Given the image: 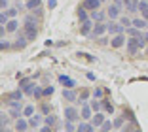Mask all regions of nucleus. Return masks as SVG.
<instances>
[{
	"instance_id": "nucleus-26",
	"label": "nucleus",
	"mask_w": 148,
	"mask_h": 132,
	"mask_svg": "<svg viewBox=\"0 0 148 132\" xmlns=\"http://www.w3.org/2000/svg\"><path fill=\"white\" fill-rule=\"evenodd\" d=\"M123 119H127V121H137V117H135V113H133L129 108H123Z\"/></svg>"
},
{
	"instance_id": "nucleus-12",
	"label": "nucleus",
	"mask_w": 148,
	"mask_h": 132,
	"mask_svg": "<svg viewBox=\"0 0 148 132\" xmlns=\"http://www.w3.org/2000/svg\"><path fill=\"white\" fill-rule=\"evenodd\" d=\"M29 127H31V125H29V121L23 119V117H19L17 123H15V130H17V132H27V128H29Z\"/></svg>"
},
{
	"instance_id": "nucleus-41",
	"label": "nucleus",
	"mask_w": 148,
	"mask_h": 132,
	"mask_svg": "<svg viewBox=\"0 0 148 132\" xmlns=\"http://www.w3.org/2000/svg\"><path fill=\"white\" fill-rule=\"evenodd\" d=\"M42 113L49 115V113H51V106H49V104H42Z\"/></svg>"
},
{
	"instance_id": "nucleus-33",
	"label": "nucleus",
	"mask_w": 148,
	"mask_h": 132,
	"mask_svg": "<svg viewBox=\"0 0 148 132\" xmlns=\"http://www.w3.org/2000/svg\"><path fill=\"white\" fill-rule=\"evenodd\" d=\"M112 123H114V128H120V130H122V128H123V115H122V117H116Z\"/></svg>"
},
{
	"instance_id": "nucleus-51",
	"label": "nucleus",
	"mask_w": 148,
	"mask_h": 132,
	"mask_svg": "<svg viewBox=\"0 0 148 132\" xmlns=\"http://www.w3.org/2000/svg\"><path fill=\"white\" fill-rule=\"evenodd\" d=\"M144 40H146V42H148V32H146V34H144Z\"/></svg>"
},
{
	"instance_id": "nucleus-8",
	"label": "nucleus",
	"mask_w": 148,
	"mask_h": 132,
	"mask_svg": "<svg viewBox=\"0 0 148 132\" xmlns=\"http://www.w3.org/2000/svg\"><path fill=\"white\" fill-rule=\"evenodd\" d=\"M101 0H84V8L89 9V12H95V9H101Z\"/></svg>"
},
{
	"instance_id": "nucleus-37",
	"label": "nucleus",
	"mask_w": 148,
	"mask_h": 132,
	"mask_svg": "<svg viewBox=\"0 0 148 132\" xmlns=\"http://www.w3.org/2000/svg\"><path fill=\"white\" fill-rule=\"evenodd\" d=\"M8 23H10V15L6 12H2L0 13V25H8Z\"/></svg>"
},
{
	"instance_id": "nucleus-14",
	"label": "nucleus",
	"mask_w": 148,
	"mask_h": 132,
	"mask_svg": "<svg viewBox=\"0 0 148 132\" xmlns=\"http://www.w3.org/2000/svg\"><path fill=\"white\" fill-rule=\"evenodd\" d=\"M101 102H103V110H105L108 115L114 113V104L110 102V98H101Z\"/></svg>"
},
{
	"instance_id": "nucleus-15",
	"label": "nucleus",
	"mask_w": 148,
	"mask_h": 132,
	"mask_svg": "<svg viewBox=\"0 0 148 132\" xmlns=\"http://www.w3.org/2000/svg\"><path fill=\"white\" fill-rule=\"evenodd\" d=\"M139 12H140V15H143V19L148 21V2L146 0H140L139 2Z\"/></svg>"
},
{
	"instance_id": "nucleus-24",
	"label": "nucleus",
	"mask_w": 148,
	"mask_h": 132,
	"mask_svg": "<svg viewBox=\"0 0 148 132\" xmlns=\"http://www.w3.org/2000/svg\"><path fill=\"white\" fill-rule=\"evenodd\" d=\"M89 106H91V110H93V111H101V110H103V102H101L99 98H93Z\"/></svg>"
},
{
	"instance_id": "nucleus-47",
	"label": "nucleus",
	"mask_w": 148,
	"mask_h": 132,
	"mask_svg": "<svg viewBox=\"0 0 148 132\" xmlns=\"http://www.w3.org/2000/svg\"><path fill=\"white\" fill-rule=\"evenodd\" d=\"M8 4H10V0H0V8H2V9L8 8Z\"/></svg>"
},
{
	"instance_id": "nucleus-21",
	"label": "nucleus",
	"mask_w": 148,
	"mask_h": 132,
	"mask_svg": "<svg viewBox=\"0 0 148 132\" xmlns=\"http://www.w3.org/2000/svg\"><path fill=\"white\" fill-rule=\"evenodd\" d=\"M133 26H137V28H148V21L146 19H140V17H137V19H133Z\"/></svg>"
},
{
	"instance_id": "nucleus-19",
	"label": "nucleus",
	"mask_w": 148,
	"mask_h": 132,
	"mask_svg": "<svg viewBox=\"0 0 148 132\" xmlns=\"http://www.w3.org/2000/svg\"><path fill=\"white\" fill-rule=\"evenodd\" d=\"M40 4H42V0H27L25 8H27V9H31V12H34V9L40 8Z\"/></svg>"
},
{
	"instance_id": "nucleus-5",
	"label": "nucleus",
	"mask_w": 148,
	"mask_h": 132,
	"mask_svg": "<svg viewBox=\"0 0 148 132\" xmlns=\"http://www.w3.org/2000/svg\"><path fill=\"white\" fill-rule=\"evenodd\" d=\"M23 94H25V91H13V93H8V94H4L2 96V100H6V102H13V100H21L23 98Z\"/></svg>"
},
{
	"instance_id": "nucleus-46",
	"label": "nucleus",
	"mask_w": 148,
	"mask_h": 132,
	"mask_svg": "<svg viewBox=\"0 0 148 132\" xmlns=\"http://www.w3.org/2000/svg\"><path fill=\"white\" fill-rule=\"evenodd\" d=\"M8 121H10L8 115H2V117H0V123H2V127H6V125H8Z\"/></svg>"
},
{
	"instance_id": "nucleus-4",
	"label": "nucleus",
	"mask_w": 148,
	"mask_h": 132,
	"mask_svg": "<svg viewBox=\"0 0 148 132\" xmlns=\"http://www.w3.org/2000/svg\"><path fill=\"white\" fill-rule=\"evenodd\" d=\"M106 30H108V28H106V25H103V23H95V25H93L91 34H89V36H91V38H99V36L105 34Z\"/></svg>"
},
{
	"instance_id": "nucleus-54",
	"label": "nucleus",
	"mask_w": 148,
	"mask_h": 132,
	"mask_svg": "<svg viewBox=\"0 0 148 132\" xmlns=\"http://www.w3.org/2000/svg\"><path fill=\"white\" fill-rule=\"evenodd\" d=\"M137 132H140V130H137Z\"/></svg>"
},
{
	"instance_id": "nucleus-10",
	"label": "nucleus",
	"mask_w": 148,
	"mask_h": 132,
	"mask_svg": "<svg viewBox=\"0 0 148 132\" xmlns=\"http://www.w3.org/2000/svg\"><path fill=\"white\" fill-rule=\"evenodd\" d=\"M106 15L110 17V21H116V19H120V6L112 4L108 8V12H106Z\"/></svg>"
},
{
	"instance_id": "nucleus-32",
	"label": "nucleus",
	"mask_w": 148,
	"mask_h": 132,
	"mask_svg": "<svg viewBox=\"0 0 148 132\" xmlns=\"http://www.w3.org/2000/svg\"><path fill=\"white\" fill-rule=\"evenodd\" d=\"M120 23H122L123 26H133V19H129V17H125V15H122V17H120Z\"/></svg>"
},
{
	"instance_id": "nucleus-2",
	"label": "nucleus",
	"mask_w": 148,
	"mask_h": 132,
	"mask_svg": "<svg viewBox=\"0 0 148 132\" xmlns=\"http://www.w3.org/2000/svg\"><path fill=\"white\" fill-rule=\"evenodd\" d=\"M29 43V38H27L25 32H19L17 38H15V42H13V47L15 49H25V45Z\"/></svg>"
},
{
	"instance_id": "nucleus-45",
	"label": "nucleus",
	"mask_w": 148,
	"mask_h": 132,
	"mask_svg": "<svg viewBox=\"0 0 148 132\" xmlns=\"http://www.w3.org/2000/svg\"><path fill=\"white\" fill-rule=\"evenodd\" d=\"M97 43H99V45H106V43H108V40L103 38V36H99V38H97Z\"/></svg>"
},
{
	"instance_id": "nucleus-23",
	"label": "nucleus",
	"mask_w": 148,
	"mask_h": 132,
	"mask_svg": "<svg viewBox=\"0 0 148 132\" xmlns=\"http://www.w3.org/2000/svg\"><path fill=\"white\" fill-rule=\"evenodd\" d=\"M17 28H19V23L15 19H10V23L6 25V30L8 32H17Z\"/></svg>"
},
{
	"instance_id": "nucleus-18",
	"label": "nucleus",
	"mask_w": 148,
	"mask_h": 132,
	"mask_svg": "<svg viewBox=\"0 0 148 132\" xmlns=\"http://www.w3.org/2000/svg\"><path fill=\"white\" fill-rule=\"evenodd\" d=\"M91 106H87V104H84V106H82V119H86V121H89V119H91V117H93V115H91Z\"/></svg>"
},
{
	"instance_id": "nucleus-38",
	"label": "nucleus",
	"mask_w": 148,
	"mask_h": 132,
	"mask_svg": "<svg viewBox=\"0 0 148 132\" xmlns=\"http://www.w3.org/2000/svg\"><path fill=\"white\" fill-rule=\"evenodd\" d=\"M76 128H78V127H74L72 121H66V123H65V132H76Z\"/></svg>"
},
{
	"instance_id": "nucleus-22",
	"label": "nucleus",
	"mask_w": 148,
	"mask_h": 132,
	"mask_svg": "<svg viewBox=\"0 0 148 132\" xmlns=\"http://www.w3.org/2000/svg\"><path fill=\"white\" fill-rule=\"evenodd\" d=\"M137 130H139L137 121H129V125H125V127L122 128V132H137Z\"/></svg>"
},
{
	"instance_id": "nucleus-30",
	"label": "nucleus",
	"mask_w": 148,
	"mask_h": 132,
	"mask_svg": "<svg viewBox=\"0 0 148 132\" xmlns=\"http://www.w3.org/2000/svg\"><path fill=\"white\" fill-rule=\"evenodd\" d=\"M76 57L78 59H84V60H87V62H95V57H91V55H87V53H76Z\"/></svg>"
},
{
	"instance_id": "nucleus-1",
	"label": "nucleus",
	"mask_w": 148,
	"mask_h": 132,
	"mask_svg": "<svg viewBox=\"0 0 148 132\" xmlns=\"http://www.w3.org/2000/svg\"><path fill=\"white\" fill-rule=\"evenodd\" d=\"M106 28H108V32L112 36H116V34H123V30H125V26L122 25V23H116V21H110L108 25H106Z\"/></svg>"
},
{
	"instance_id": "nucleus-50",
	"label": "nucleus",
	"mask_w": 148,
	"mask_h": 132,
	"mask_svg": "<svg viewBox=\"0 0 148 132\" xmlns=\"http://www.w3.org/2000/svg\"><path fill=\"white\" fill-rule=\"evenodd\" d=\"M0 130H2V132H10V130H8L6 127H0Z\"/></svg>"
},
{
	"instance_id": "nucleus-7",
	"label": "nucleus",
	"mask_w": 148,
	"mask_h": 132,
	"mask_svg": "<svg viewBox=\"0 0 148 132\" xmlns=\"http://www.w3.org/2000/svg\"><path fill=\"white\" fill-rule=\"evenodd\" d=\"M125 42H127V40H125V36H123V34H116L112 40H110V45H112L114 49H120Z\"/></svg>"
},
{
	"instance_id": "nucleus-49",
	"label": "nucleus",
	"mask_w": 148,
	"mask_h": 132,
	"mask_svg": "<svg viewBox=\"0 0 148 132\" xmlns=\"http://www.w3.org/2000/svg\"><path fill=\"white\" fill-rule=\"evenodd\" d=\"M48 6H49V9H53L57 6V0H48Z\"/></svg>"
},
{
	"instance_id": "nucleus-27",
	"label": "nucleus",
	"mask_w": 148,
	"mask_h": 132,
	"mask_svg": "<svg viewBox=\"0 0 148 132\" xmlns=\"http://www.w3.org/2000/svg\"><path fill=\"white\" fill-rule=\"evenodd\" d=\"M29 125H31L32 128H38V125H40V115H32V117H29Z\"/></svg>"
},
{
	"instance_id": "nucleus-48",
	"label": "nucleus",
	"mask_w": 148,
	"mask_h": 132,
	"mask_svg": "<svg viewBox=\"0 0 148 132\" xmlns=\"http://www.w3.org/2000/svg\"><path fill=\"white\" fill-rule=\"evenodd\" d=\"M40 132H53V127H48V125H46V127L40 128Z\"/></svg>"
},
{
	"instance_id": "nucleus-43",
	"label": "nucleus",
	"mask_w": 148,
	"mask_h": 132,
	"mask_svg": "<svg viewBox=\"0 0 148 132\" xmlns=\"http://www.w3.org/2000/svg\"><path fill=\"white\" fill-rule=\"evenodd\" d=\"M34 89H36V85H32V83H31V85L25 87L23 91H25V94H32V93H34Z\"/></svg>"
},
{
	"instance_id": "nucleus-9",
	"label": "nucleus",
	"mask_w": 148,
	"mask_h": 132,
	"mask_svg": "<svg viewBox=\"0 0 148 132\" xmlns=\"http://www.w3.org/2000/svg\"><path fill=\"white\" fill-rule=\"evenodd\" d=\"M91 30H93V19H87V21H84V23H82L80 34H84V36H89V34H91Z\"/></svg>"
},
{
	"instance_id": "nucleus-52",
	"label": "nucleus",
	"mask_w": 148,
	"mask_h": 132,
	"mask_svg": "<svg viewBox=\"0 0 148 132\" xmlns=\"http://www.w3.org/2000/svg\"><path fill=\"white\" fill-rule=\"evenodd\" d=\"M146 57H148V49H146Z\"/></svg>"
},
{
	"instance_id": "nucleus-11",
	"label": "nucleus",
	"mask_w": 148,
	"mask_h": 132,
	"mask_svg": "<svg viewBox=\"0 0 148 132\" xmlns=\"http://www.w3.org/2000/svg\"><path fill=\"white\" fill-rule=\"evenodd\" d=\"M63 98H65L66 102H78V94L74 93L72 89H65L63 91Z\"/></svg>"
},
{
	"instance_id": "nucleus-6",
	"label": "nucleus",
	"mask_w": 148,
	"mask_h": 132,
	"mask_svg": "<svg viewBox=\"0 0 148 132\" xmlns=\"http://www.w3.org/2000/svg\"><path fill=\"white\" fill-rule=\"evenodd\" d=\"M59 83H61L65 89H74V87H76V81L69 76H59Z\"/></svg>"
},
{
	"instance_id": "nucleus-29",
	"label": "nucleus",
	"mask_w": 148,
	"mask_h": 132,
	"mask_svg": "<svg viewBox=\"0 0 148 132\" xmlns=\"http://www.w3.org/2000/svg\"><path fill=\"white\" fill-rule=\"evenodd\" d=\"M125 45H127V53H129L131 57H135L137 53H139V49H140L139 45H131V43H125Z\"/></svg>"
},
{
	"instance_id": "nucleus-40",
	"label": "nucleus",
	"mask_w": 148,
	"mask_h": 132,
	"mask_svg": "<svg viewBox=\"0 0 148 132\" xmlns=\"http://www.w3.org/2000/svg\"><path fill=\"white\" fill-rule=\"evenodd\" d=\"M32 96H34V98H38V100H40V98L44 96V91L40 89V87H36V89H34V93H32Z\"/></svg>"
},
{
	"instance_id": "nucleus-13",
	"label": "nucleus",
	"mask_w": 148,
	"mask_h": 132,
	"mask_svg": "<svg viewBox=\"0 0 148 132\" xmlns=\"http://www.w3.org/2000/svg\"><path fill=\"white\" fill-rule=\"evenodd\" d=\"M76 132H95V125L93 123H80Z\"/></svg>"
},
{
	"instance_id": "nucleus-16",
	"label": "nucleus",
	"mask_w": 148,
	"mask_h": 132,
	"mask_svg": "<svg viewBox=\"0 0 148 132\" xmlns=\"http://www.w3.org/2000/svg\"><path fill=\"white\" fill-rule=\"evenodd\" d=\"M106 17V13L105 12H101V9H95V12H91V19L95 23H103V19Z\"/></svg>"
},
{
	"instance_id": "nucleus-53",
	"label": "nucleus",
	"mask_w": 148,
	"mask_h": 132,
	"mask_svg": "<svg viewBox=\"0 0 148 132\" xmlns=\"http://www.w3.org/2000/svg\"><path fill=\"white\" fill-rule=\"evenodd\" d=\"M101 2H105V0H101Z\"/></svg>"
},
{
	"instance_id": "nucleus-25",
	"label": "nucleus",
	"mask_w": 148,
	"mask_h": 132,
	"mask_svg": "<svg viewBox=\"0 0 148 132\" xmlns=\"http://www.w3.org/2000/svg\"><path fill=\"white\" fill-rule=\"evenodd\" d=\"M44 123L48 125V127H55V123H57V119H55V115H44Z\"/></svg>"
},
{
	"instance_id": "nucleus-3",
	"label": "nucleus",
	"mask_w": 148,
	"mask_h": 132,
	"mask_svg": "<svg viewBox=\"0 0 148 132\" xmlns=\"http://www.w3.org/2000/svg\"><path fill=\"white\" fill-rule=\"evenodd\" d=\"M63 115H65L66 121H72V123H74V121L78 119L80 113H78V110H76L74 106H66V108H65V113H63Z\"/></svg>"
},
{
	"instance_id": "nucleus-36",
	"label": "nucleus",
	"mask_w": 148,
	"mask_h": 132,
	"mask_svg": "<svg viewBox=\"0 0 148 132\" xmlns=\"http://www.w3.org/2000/svg\"><path fill=\"white\" fill-rule=\"evenodd\" d=\"M23 115H25V117H32V115H34V106H27L25 110H23Z\"/></svg>"
},
{
	"instance_id": "nucleus-35",
	"label": "nucleus",
	"mask_w": 148,
	"mask_h": 132,
	"mask_svg": "<svg viewBox=\"0 0 148 132\" xmlns=\"http://www.w3.org/2000/svg\"><path fill=\"white\" fill-rule=\"evenodd\" d=\"M12 47H13V43H10L8 40H2V42H0V49H2V51H8Z\"/></svg>"
},
{
	"instance_id": "nucleus-39",
	"label": "nucleus",
	"mask_w": 148,
	"mask_h": 132,
	"mask_svg": "<svg viewBox=\"0 0 148 132\" xmlns=\"http://www.w3.org/2000/svg\"><path fill=\"white\" fill-rule=\"evenodd\" d=\"M29 85H31V79H29V77H21L19 87H21V89H25V87H29Z\"/></svg>"
},
{
	"instance_id": "nucleus-42",
	"label": "nucleus",
	"mask_w": 148,
	"mask_h": 132,
	"mask_svg": "<svg viewBox=\"0 0 148 132\" xmlns=\"http://www.w3.org/2000/svg\"><path fill=\"white\" fill-rule=\"evenodd\" d=\"M105 93H106V91H103V89H95V91H93V98H103Z\"/></svg>"
},
{
	"instance_id": "nucleus-17",
	"label": "nucleus",
	"mask_w": 148,
	"mask_h": 132,
	"mask_svg": "<svg viewBox=\"0 0 148 132\" xmlns=\"http://www.w3.org/2000/svg\"><path fill=\"white\" fill-rule=\"evenodd\" d=\"M105 121H106V119H105V115H103V113H99V111H97V113L91 117V123L95 125V127H101V125L105 123Z\"/></svg>"
},
{
	"instance_id": "nucleus-34",
	"label": "nucleus",
	"mask_w": 148,
	"mask_h": 132,
	"mask_svg": "<svg viewBox=\"0 0 148 132\" xmlns=\"http://www.w3.org/2000/svg\"><path fill=\"white\" fill-rule=\"evenodd\" d=\"M10 117H12V119H19V117H21V110L12 108V110H10Z\"/></svg>"
},
{
	"instance_id": "nucleus-31",
	"label": "nucleus",
	"mask_w": 148,
	"mask_h": 132,
	"mask_svg": "<svg viewBox=\"0 0 148 132\" xmlns=\"http://www.w3.org/2000/svg\"><path fill=\"white\" fill-rule=\"evenodd\" d=\"M114 127V123H110V121H105V123L101 125V132H110Z\"/></svg>"
},
{
	"instance_id": "nucleus-44",
	"label": "nucleus",
	"mask_w": 148,
	"mask_h": 132,
	"mask_svg": "<svg viewBox=\"0 0 148 132\" xmlns=\"http://www.w3.org/2000/svg\"><path fill=\"white\" fill-rule=\"evenodd\" d=\"M53 91H55V89H53L51 85H49V87H46V89H44V96H51V94H53Z\"/></svg>"
},
{
	"instance_id": "nucleus-20",
	"label": "nucleus",
	"mask_w": 148,
	"mask_h": 132,
	"mask_svg": "<svg viewBox=\"0 0 148 132\" xmlns=\"http://www.w3.org/2000/svg\"><path fill=\"white\" fill-rule=\"evenodd\" d=\"M91 91L89 89H82L80 91V94H78V102H86V100H89V96H91Z\"/></svg>"
},
{
	"instance_id": "nucleus-28",
	"label": "nucleus",
	"mask_w": 148,
	"mask_h": 132,
	"mask_svg": "<svg viewBox=\"0 0 148 132\" xmlns=\"http://www.w3.org/2000/svg\"><path fill=\"white\" fill-rule=\"evenodd\" d=\"M78 19H80V21H87V19H89V15H87V9L86 8H84V6H82V8H80L78 9Z\"/></svg>"
}]
</instances>
